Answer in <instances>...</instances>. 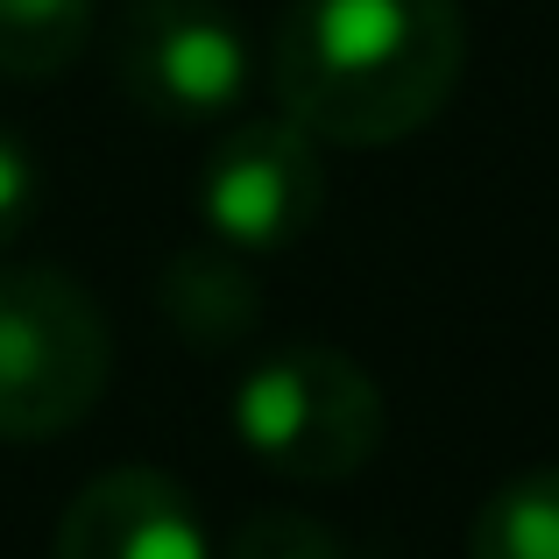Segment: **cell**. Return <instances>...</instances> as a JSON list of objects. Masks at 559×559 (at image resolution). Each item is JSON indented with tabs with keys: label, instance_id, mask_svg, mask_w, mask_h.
Returning a JSON list of instances; mask_svg holds the SVG:
<instances>
[{
	"label": "cell",
	"instance_id": "cell-5",
	"mask_svg": "<svg viewBox=\"0 0 559 559\" xmlns=\"http://www.w3.org/2000/svg\"><path fill=\"white\" fill-rule=\"evenodd\" d=\"M199 213L213 241L241 255H276L305 241L326 213V142L305 135L290 114L234 121L199 170Z\"/></svg>",
	"mask_w": 559,
	"mask_h": 559
},
{
	"label": "cell",
	"instance_id": "cell-4",
	"mask_svg": "<svg viewBox=\"0 0 559 559\" xmlns=\"http://www.w3.org/2000/svg\"><path fill=\"white\" fill-rule=\"evenodd\" d=\"M107 57L121 93L156 121H219L255 79L248 36L219 0H121Z\"/></svg>",
	"mask_w": 559,
	"mask_h": 559
},
{
	"label": "cell",
	"instance_id": "cell-8",
	"mask_svg": "<svg viewBox=\"0 0 559 559\" xmlns=\"http://www.w3.org/2000/svg\"><path fill=\"white\" fill-rule=\"evenodd\" d=\"M99 0H0V79L43 85L85 57Z\"/></svg>",
	"mask_w": 559,
	"mask_h": 559
},
{
	"label": "cell",
	"instance_id": "cell-11",
	"mask_svg": "<svg viewBox=\"0 0 559 559\" xmlns=\"http://www.w3.org/2000/svg\"><path fill=\"white\" fill-rule=\"evenodd\" d=\"M36 199H43V170H36V156H28V142H22V135H8V128H0V248H8L14 234L36 219Z\"/></svg>",
	"mask_w": 559,
	"mask_h": 559
},
{
	"label": "cell",
	"instance_id": "cell-7",
	"mask_svg": "<svg viewBox=\"0 0 559 559\" xmlns=\"http://www.w3.org/2000/svg\"><path fill=\"white\" fill-rule=\"evenodd\" d=\"M156 305H164L170 333L199 355H227V347L255 341L262 326V276H255V255L227 241H199V248H178L156 276Z\"/></svg>",
	"mask_w": 559,
	"mask_h": 559
},
{
	"label": "cell",
	"instance_id": "cell-6",
	"mask_svg": "<svg viewBox=\"0 0 559 559\" xmlns=\"http://www.w3.org/2000/svg\"><path fill=\"white\" fill-rule=\"evenodd\" d=\"M50 559H213L199 503L164 467H107L57 518Z\"/></svg>",
	"mask_w": 559,
	"mask_h": 559
},
{
	"label": "cell",
	"instance_id": "cell-10",
	"mask_svg": "<svg viewBox=\"0 0 559 559\" xmlns=\"http://www.w3.org/2000/svg\"><path fill=\"white\" fill-rule=\"evenodd\" d=\"M219 559H341V538L305 510H255L234 524Z\"/></svg>",
	"mask_w": 559,
	"mask_h": 559
},
{
	"label": "cell",
	"instance_id": "cell-2",
	"mask_svg": "<svg viewBox=\"0 0 559 559\" xmlns=\"http://www.w3.org/2000/svg\"><path fill=\"white\" fill-rule=\"evenodd\" d=\"M234 439L284 481H347L382 447V390L355 355L326 341H290L234 382Z\"/></svg>",
	"mask_w": 559,
	"mask_h": 559
},
{
	"label": "cell",
	"instance_id": "cell-1",
	"mask_svg": "<svg viewBox=\"0 0 559 559\" xmlns=\"http://www.w3.org/2000/svg\"><path fill=\"white\" fill-rule=\"evenodd\" d=\"M461 64V0H290L270 43L276 99L326 150L418 135L447 114Z\"/></svg>",
	"mask_w": 559,
	"mask_h": 559
},
{
	"label": "cell",
	"instance_id": "cell-3",
	"mask_svg": "<svg viewBox=\"0 0 559 559\" xmlns=\"http://www.w3.org/2000/svg\"><path fill=\"white\" fill-rule=\"evenodd\" d=\"M114 376V333L79 276L0 270V439L36 447L93 418Z\"/></svg>",
	"mask_w": 559,
	"mask_h": 559
},
{
	"label": "cell",
	"instance_id": "cell-9",
	"mask_svg": "<svg viewBox=\"0 0 559 559\" xmlns=\"http://www.w3.org/2000/svg\"><path fill=\"white\" fill-rule=\"evenodd\" d=\"M467 559H559V467L503 481L467 532Z\"/></svg>",
	"mask_w": 559,
	"mask_h": 559
}]
</instances>
